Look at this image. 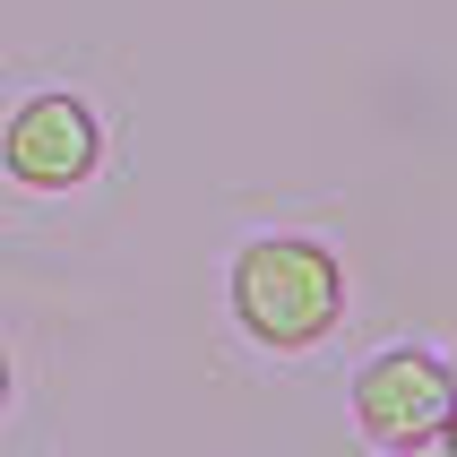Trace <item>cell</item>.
Here are the masks:
<instances>
[{"instance_id": "2", "label": "cell", "mask_w": 457, "mask_h": 457, "mask_svg": "<svg viewBox=\"0 0 457 457\" xmlns=\"http://www.w3.org/2000/svg\"><path fill=\"white\" fill-rule=\"evenodd\" d=\"M96 164H104V121L70 87H44L0 121V173L18 190H35V199H61L78 181H96Z\"/></svg>"}, {"instance_id": "4", "label": "cell", "mask_w": 457, "mask_h": 457, "mask_svg": "<svg viewBox=\"0 0 457 457\" xmlns=\"http://www.w3.org/2000/svg\"><path fill=\"white\" fill-rule=\"evenodd\" d=\"M388 457H457V440L432 432V440H406V449H388Z\"/></svg>"}, {"instance_id": "3", "label": "cell", "mask_w": 457, "mask_h": 457, "mask_svg": "<svg viewBox=\"0 0 457 457\" xmlns=\"http://www.w3.org/2000/svg\"><path fill=\"white\" fill-rule=\"evenodd\" d=\"M449 362L432 345H380V354L354 362L345 380V406H354V432L371 449H406V440H432L449 423Z\"/></svg>"}, {"instance_id": "6", "label": "cell", "mask_w": 457, "mask_h": 457, "mask_svg": "<svg viewBox=\"0 0 457 457\" xmlns=\"http://www.w3.org/2000/svg\"><path fill=\"white\" fill-rule=\"evenodd\" d=\"M440 432H449V440H457V380H449V423H440Z\"/></svg>"}, {"instance_id": "1", "label": "cell", "mask_w": 457, "mask_h": 457, "mask_svg": "<svg viewBox=\"0 0 457 457\" xmlns=\"http://www.w3.org/2000/svg\"><path fill=\"white\" fill-rule=\"evenodd\" d=\"M225 303H233V328L268 345V354H311L345 328V268L320 233H259L233 251V277H225Z\"/></svg>"}, {"instance_id": "5", "label": "cell", "mask_w": 457, "mask_h": 457, "mask_svg": "<svg viewBox=\"0 0 457 457\" xmlns=\"http://www.w3.org/2000/svg\"><path fill=\"white\" fill-rule=\"evenodd\" d=\"M9 388H18V380H9V354H0V414H9Z\"/></svg>"}]
</instances>
